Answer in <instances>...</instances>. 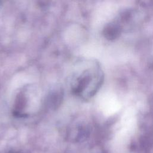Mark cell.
I'll return each instance as SVG.
<instances>
[{"instance_id":"7a4b0ae2","label":"cell","mask_w":153,"mask_h":153,"mask_svg":"<svg viewBox=\"0 0 153 153\" xmlns=\"http://www.w3.org/2000/svg\"><path fill=\"white\" fill-rule=\"evenodd\" d=\"M33 88L31 87H26V88L23 89L16 96L14 103L13 112L17 115H27V112H29L30 103H33L36 100V94L35 91H32Z\"/></svg>"},{"instance_id":"6da1fadb","label":"cell","mask_w":153,"mask_h":153,"mask_svg":"<svg viewBox=\"0 0 153 153\" xmlns=\"http://www.w3.org/2000/svg\"><path fill=\"white\" fill-rule=\"evenodd\" d=\"M102 81V75L95 66L84 69L81 72L75 73L71 82L74 94L84 99L93 96Z\"/></svg>"}]
</instances>
